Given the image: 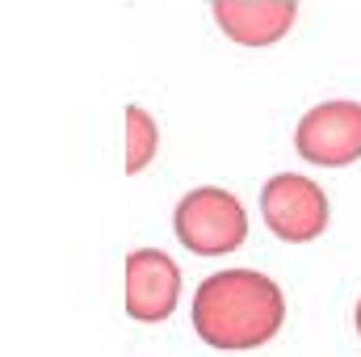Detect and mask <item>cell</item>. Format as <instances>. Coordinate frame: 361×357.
<instances>
[{
  "mask_svg": "<svg viewBox=\"0 0 361 357\" xmlns=\"http://www.w3.org/2000/svg\"><path fill=\"white\" fill-rule=\"evenodd\" d=\"M281 324L286 294L257 269H219L193 290V328L214 349H257Z\"/></svg>",
  "mask_w": 361,
  "mask_h": 357,
  "instance_id": "obj_1",
  "label": "cell"
},
{
  "mask_svg": "<svg viewBox=\"0 0 361 357\" xmlns=\"http://www.w3.org/2000/svg\"><path fill=\"white\" fill-rule=\"evenodd\" d=\"M177 240L197 257H227L248 240V214L235 193L197 185L177 202Z\"/></svg>",
  "mask_w": 361,
  "mask_h": 357,
  "instance_id": "obj_2",
  "label": "cell"
},
{
  "mask_svg": "<svg viewBox=\"0 0 361 357\" xmlns=\"http://www.w3.org/2000/svg\"><path fill=\"white\" fill-rule=\"evenodd\" d=\"M261 219L277 240L307 244L328 227V193L302 173H277L261 189Z\"/></svg>",
  "mask_w": 361,
  "mask_h": 357,
  "instance_id": "obj_3",
  "label": "cell"
},
{
  "mask_svg": "<svg viewBox=\"0 0 361 357\" xmlns=\"http://www.w3.org/2000/svg\"><path fill=\"white\" fill-rule=\"evenodd\" d=\"M294 147L315 169H345L361 160V101H324L294 126Z\"/></svg>",
  "mask_w": 361,
  "mask_h": 357,
  "instance_id": "obj_4",
  "label": "cell"
},
{
  "mask_svg": "<svg viewBox=\"0 0 361 357\" xmlns=\"http://www.w3.org/2000/svg\"><path fill=\"white\" fill-rule=\"evenodd\" d=\"M180 269L160 248H135L126 257V315L139 324H164L177 311Z\"/></svg>",
  "mask_w": 361,
  "mask_h": 357,
  "instance_id": "obj_5",
  "label": "cell"
},
{
  "mask_svg": "<svg viewBox=\"0 0 361 357\" xmlns=\"http://www.w3.org/2000/svg\"><path fill=\"white\" fill-rule=\"evenodd\" d=\"M219 30L240 47H273L290 34L298 4L294 0H214L210 4Z\"/></svg>",
  "mask_w": 361,
  "mask_h": 357,
  "instance_id": "obj_6",
  "label": "cell"
},
{
  "mask_svg": "<svg viewBox=\"0 0 361 357\" xmlns=\"http://www.w3.org/2000/svg\"><path fill=\"white\" fill-rule=\"evenodd\" d=\"M160 131L143 105H126V173H143L156 160Z\"/></svg>",
  "mask_w": 361,
  "mask_h": 357,
  "instance_id": "obj_7",
  "label": "cell"
},
{
  "mask_svg": "<svg viewBox=\"0 0 361 357\" xmlns=\"http://www.w3.org/2000/svg\"><path fill=\"white\" fill-rule=\"evenodd\" d=\"M353 320H357V332H361V298H357V311H353Z\"/></svg>",
  "mask_w": 361,
  "mask_h": 357,
  "instance_id": "obj_8",
  "label": "cell"
}]
</instances>
